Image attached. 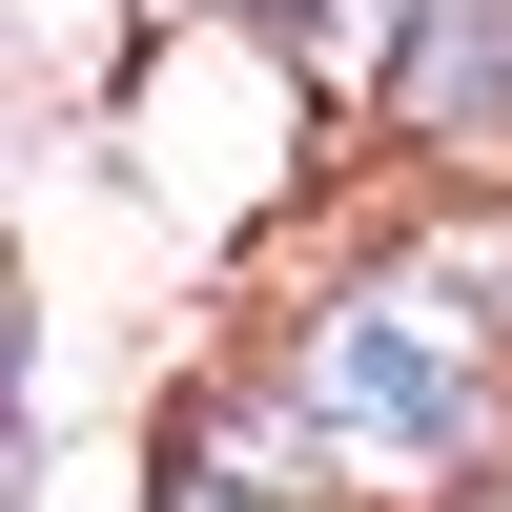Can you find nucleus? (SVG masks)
<instances>
[{"label": "nucleus", "mask_w": 512, "mask_h": 512, "mask_svg": "<svg viewBox=\"0 0 512 512\" xmlns=\"http://www.w3.org/2000/svg\"><path fill=\"white\" fill-rule=\"evenodd\" d=\"M431 328H451V287H410V308H349V328L308 349V390H328V431H349L369 472H431V451L472 431V369H451Z\"/></svg>", "instance_id": "obj_1"}, {"label": "nucleus", "mask_w": 512, "mask_h": 512, "mask_svg": "<svg viewBox=\"0 0 512 512\" xmlns=\"http://www.w3.org/2000/svg\"><path fill=\"white\" fill-rule=\"evenodd\" d=\"M410 103H431V123L512 103V0H431V62H410Z\"/></svg>", "instance_id": "obj_2"}, {"label": "nucleus", "mask_w": 512, "mask_h": 512, "mask_svg": "<svg viewBox=\"0 0 512 512\" xmlns=\"http://www.w3.org/2000/svg\"><path fill=\"white\" fill-rule=\"evenodd\" d=\"M390 41H410V0H328V62L349 82H390Z\"/></svg>", "instance_id": "obj_3"}]
</instances>
